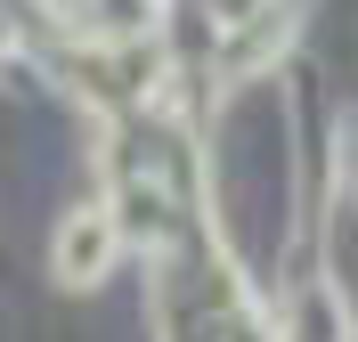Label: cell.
<instances>
[{
  "label": "cell",
  "mask_w": 358,
  "mask_h": 342,
  "mask_svg": "<svg viewBox=\"0 0 358 342\" xmlns=\"http://www.w3.org/2000/svg\"><path fill=\"white\" fill-rule=\"evenodd\" d=\"M106 252H114V220L106 212H73L66 236H57V269H66L73 285H90V277L106 269Z\"/></svg>",
  "instance_id": "cell-1"
}]
</instances>
